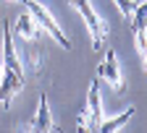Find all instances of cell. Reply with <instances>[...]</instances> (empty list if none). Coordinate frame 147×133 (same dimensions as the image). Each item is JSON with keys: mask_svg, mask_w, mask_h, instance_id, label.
<instances>
[{"mask_svg": "<svg viewBox=\"0 0 147 133\" xmlns=\"http://www.w3.org/2000/svg\"><path fill=\"white\" fill-rule=\"evenodd\" d=\"M134 42H137V47H139V55H142L144 68H147V34H144V31H134Z\"/></svg>", "mask_w": 147, "mask_h": 133, "instance_id": "9c48e42d", "label": "cell"}, {"mask_svg": "<svg viewBox=\"0 0 147 133\" xmlns=\"http://www.w3.org/2000/svg\"><path fill=\"white\" fill-rule=\"evenodd\" d=\"M97 76L105 78L116 91H123V78H121V70H118V60H116V52L110 50L105 52V60L97 65Z\"/></svg>", "mask_w": 147, "mask_h": 133, "instance_id": "3957f363", "label": "cell"}, {"mask_svg": "<svg viewBox=\"0 0 147 133\" xmlns=\"http://www.w3.org/2000/svg\"><path fill=\"white\" fill-rule=\"evenodd\" d=\"M3 73H5V68H3V65H0V81H3Z\"/></svg>", "mask_w": 147, "mask_h": 133, "instance_id": "30bf717a", "label": "cell"}, {"mask_svg": "<svg viewBox=\"0 0 147 133\" xmlns=\"http://www.w3.org/2000/svg\"><path fill=\"white\" fill-rule=\"evenodd\" d=\"M134 115V110L131 107H129L126 112H121V115L118 118H110V120H102L100 123V128H97V133H118L126 123H129V118H131Z\"/></svg>", "mask_w": 147, "mask_h": 133, "instance_id": "8992f818", "label": "cell"}, {"mask_svg": "<svg viewBox=\"0 0 147 133\" xmlns=\"http://www.w3.org/2000/svg\"><path fill=\"white\" fill-rule=\"evenodd\" d=\"M71 5H76V11L82 13V18L87 21V26H89V34H92V47L95 50H100L102 47V42H105V24L97 18V13H95V8H92V3L89 0H71Z\"/></svg>", "mask_w": 147, "mask_h": 133, "instance_id": "7a4b0ae2", "label": "cell"}, {"mask_svg": "<svg viewBox=\"0 0 147 133\" xmlns=\"http://www.w3.org/2000/svg\"><path fill=\"white\" fill-rule=\"evenodd\" d=\"M21 3H24V5H26V11H29V13L37 18V24H40V26H42V29H45L50 37H55V42H58L63 50H71V42H68V37L61 31V26L55 24V18L47 13V8H42L40 3H34V0H21Z\"/></svg>", "mask_w": 147, "mask_h": 133, "instance_id": "6da1fadb", "label": "cell"}, {"mask_svg": "<svg viewBox=\"0 0 147 133\" xmlns=\"http://www.w3.org/2000/svg\"><path fill=\"white\" fill-rule=\"evenodd\" d=\"M55 130V120L50 115V104H47V97L42 94L40 97V110H37V118L29 123V133H53Z\"/></svg>", "mask_w": 147, "mask_h": 133, "instance_id": "277c9868", "label": "cell"}, {"mask_svg": "<svg viewBox=\"0 0 147 133\" xmlns=\"http://www.w3.org/2000/svg\"><path fill=\"white\" fill-rule=\"evenodd\" d=\"M113 3L118 5V11L123 13V18H126V21H131L134 8H137V0H113Z\"/></svg>", "mask_w": 147, "mask_h": 133, "instance_id": "ba28073f", "label": "cell"}, {"mask_svg": "<svg viewBox=\"0 0 147 133\" xmlns=\"http://www.w3.org/2000/svg\"><path fill=\"white\" fill-rule=\"evenodd\" d=\"M131 26H134V31H144L147 29V0L144 3H137L134 16H131Z\"/></svg>", "mask_w": 147, "mask_h": 133, "instance_id": "52a82bcc", "label": "cell"}, {"mask_svg": "<svg viewBox=\"0 0 147 133\" xmlns=\"http://www.w3.org/2000/svg\"><path fill=\"white\" fill-rule=\"evenodd\" d=\"M40 29H42V26L37 24V18H34L29 11H26V13H21V18L16 21V34H21L26 42H34L37 37H40Z\"/></svg>", "mask_w": 147, "mask_h": 133, "instance_id": "5b68a950", "label": "cell"}]
</instances>
